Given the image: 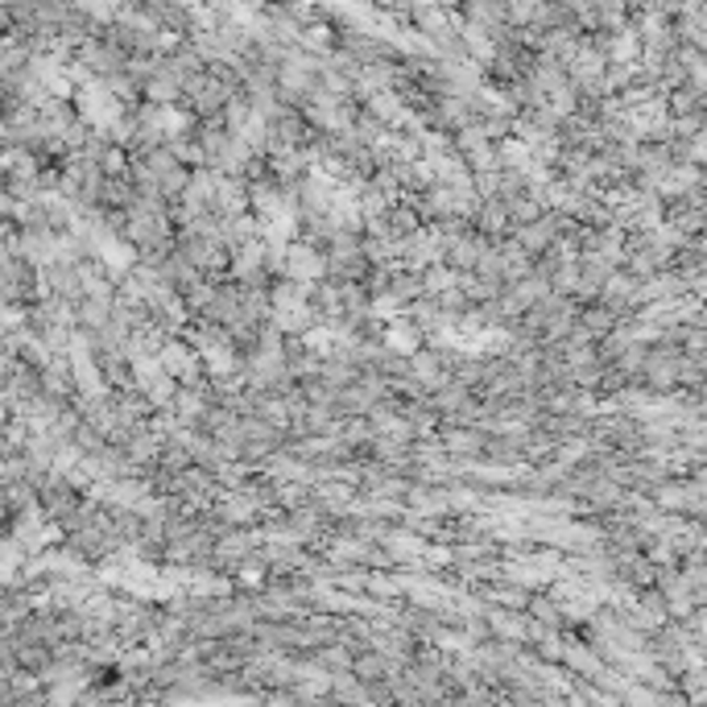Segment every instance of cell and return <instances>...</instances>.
I'll return each instance as SVG.
<instances>
[{
    "label": "cell",
    "mask_w": 707,
    "mask_h": 707,
    "mask_svg": "<svg viewBox=\"0 0 707 707\" xmlns=\"http://www.w3.org/2000/svg\"><path fill=\"white\" fill-rule=\"evenodd\" d=\"M385 344H390L393 352L414 356L418 352V344H422V335H418V327H409V323H393L390 335H385Z\"/></svg>",
    "instance_id": "3"
},
{
    "label": "cell",
    "mask_w": 707,
    "mask_h": 707,
    "mask_svg": "<svg viewBox=\"0 0 707 707\" xmlns=\"http://www.w3.org/2000/svg\"><path fill=\"white\" fill-rule=\"evenodd\" d=\"M281 260H286V278H294L298 286L318 281V278H323V269H327V260L318 257L311 244H294L290 253H281Z\"/></svg>",
    "instance_id": "1"
},
{
    "label": "cell",
    "mask_w": 707,
    "mask_h": 707,
    "mask_svg": "<svg viewBox=\"0 0 707 707\" xmlns=\"http://www.w3.org/2000/svg\"><path fill=\"white\" fill-rule=\"evenodd\" d=\"M162 369H166L174 381L195 385V376H199V352H190L183 344H166V348H162Z\"/></svg>",
    "instance_id": "2"
}]
</instances>
